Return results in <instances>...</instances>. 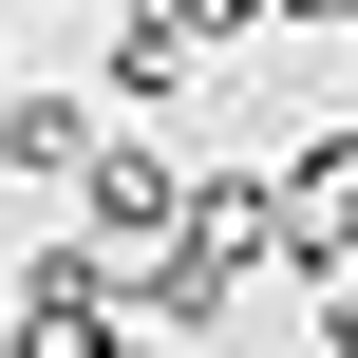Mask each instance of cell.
<instances>
[{
	"label": "cell",
	"instance_id": "cell-1",
	"mask_svg": "<svg viewBox=\"0 0 358 358\" xmlns=\"http://www.w3.org/2000/svg\"><path fill=\"white\" fill-rule=\"evenodd\" d=\"M94 151H113V76H0V189H57L76 208Z\"/></svg>",
	"mask_w": 358,
	"mask_h": 358
},
{
	"label": "cell",
	"instance_id": "cell-2",
	"mask_svg": "<svg viewBox=\"0 0 358 358\" xmlns=\"http://www.w3.org/2000/svg\"><path fill=\"white\" fill-rule=\"evenodd\" d=\"M189 189H208V170H170L151 132H113V151L76 170V245H113V264H151V245H189Z\"/></svg>",
	"mask_w": 358,
	"mask_h": 358
},
{
	"label": "cell",
	"instance_id": "cell-3",
	"mask_svg": "<svg viewBox=\"0 0 358 358\" xmlns=\"http://www.w3.org/2000/svg\"><path fill=\"white\" fill-rule=\"evenodd\" d=\"M132 321H151V340H227V321H245V264H227V245H151V264H132Z\"/></svg>",
	"mask_w": 358,
	"mask_h": 358
},
{
	"label": "cell",
	"instance_id": "cell-4",
	"mask_svg": "<svg viewBox=\"0 0 358 358\" xmlns=\"http://www.w3.org/2000/svg\"><path fill=\"white\" fill-rule=\"evenodd\" d=\"M302 302H321V358H358V264H340V283H302Z\"/></svg>",
	"mask_w": 358,
	"mask_h": 358
},
{
	"label": "cell",
	"instance_id": "cell-5",
	"mask_svg": "<svg viewBox=\"0 0 358 358\" xmlns=\"http://www.w3.org/2000/svg\"><path fill=\"white\" fill-rule=\"evenodd\" d=\"M264 19H283V38H340V19H358V0H264Z\"/></svg>",
	"mask_w": 358,
	"mask_h": 358
}]
</instances>
